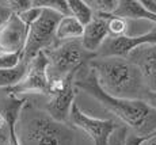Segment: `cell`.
I'll list each match as a JSON object with an SVG mask.
<instances>
[{
    "label": "cell",
    "mask_w": 156,
    "mask_h": 145,
    "mask_svg": "<svg viewBox=\"0 0 156 145\" xmlns=\"http://www.w3.org/2000/svg\"><path fill=\"white\" fill-rule=\"evenodd\" d=\"M23 136L26 145H64L67 129L64 123L50 118L46 113H34L23 122L18 136Z\"/></svg>",
    "instance_id": "obj_4"
},
{
    "label": "cell",
    "mask_w": 156,
    "mask_h": 145,
    "mask_svg": "<svg viewBox=\"0 0 156 145\" xmlns=\"http://www.w3.org/2000/svg\"><path fill=\"white\" fill-rule=\"evenodd\" d=\"M29 29L19 19L16 14H12L8 20L0 27V52L19 53L23 56Z\"/></svg>",
    "instance_id": "obj_10"
},
{
    "label": "cell",
    "mask_w": 156,
    "mask_h": 145,
    "mask_svg": "<svg viewBox=\"0 0 156 145\" xmlns=\"http://www.w3.org/2000/svg\"><path fill=\"white\" fill-rule=\"evenodd\" d=\"M141 73L148 92H156V44L141 45L128 56Z\"/></svg>",
    "instance_id": "obj_11"
},
{
    "label": "cell",
    "mask_w": 156,
    "mask_h": 145,
    "mask_svg": "<svg viewBox=\"0 0 156 145\" xmlns=\"http://www.w3.org/2000/svg\"><path fill=\"white\" fill-rule=\"evenodd\" d=\"M106 25H107L109 37H122V35H128L129 23L124 18L114 16V15H106Z\"/></svg>",
    "instance_id": "obj_18"
},
{
    "label": "cell",
    "mask_w": 156,
    "mask_h": 145,
    "mask_svg": "<svg viewBox=\"0 0 156 145\" xmlns=\"http://www.w3.org/2000/svg\"><path fill=\"white\" fill-rule=\"evenodd\" d=\"M12 15V11L10 10V7L7 5L5 2H0V27L4 25L8 20V18Z\"/></svg>",
    "instance_id": "obj_24"
},
{
    "label": "cell",
    "mask_w": 156,
    "mask_h": 145,
    "mask_svg": "<svg viewBox=\"0 0 156 145\" xmlns=\"http://www.w3.org/2000/svg\"><path fill=\"white\" fill-rule=\"evenodd\" d=\"M33 4L37 5V7L50 8V10L61 14L62 16H68L69 15L68 2H65V0H41V2H33Z\"/></svg>",
    "instance_id": "obj_20"
},
{
    "label": "cell",
    "mask_w": 156,
    "mask_h": 145,
    "mask_svg": "<svg viewBox=\"0 0 156 145\" xmlns=\"http://www.w3.org/2000/svg\"><path fill=\"white\" fill-rule=\"evenodd\" d=\"M109 37L106 25V15L94 14L92 20L83 29V35L80 38L83 48L90 53L97 54L99 48Z\"/></svg>",
    "instance_id": "obj_13"
},
{
    "label": "cell",
    "mask_w": 156,
    "mask_h": 145,
    "mask_svg": "<svg viewBox=\"0 0 156 145\" xmlns=\"http://www.w3.org/2000/svg\"><path fill=\"white\" fill-rule=\"evenodd\" d=\"M69 121L76 128L82 129L92 140L94 145H110L112 134L117 130V123L113 119L90 117L76 103H73L71 107Z\"/></svg>",
    "instance_id": "obj_8"
},
{
    "label": "cell",
    "mask_w": 156,
    "mask_h": 145,
    "mask_svg": "<svg viewBox=\"0 0 156 145\" xmlns=\"http://www.w3.org/2000/svg\"><path fill=\"white\" fill-rule=\"evenodd\" d=\"M75 88L86 91L90 96L95 98L99 103L118 117L125 125L136 132V136H145L156 133V110L152 108L143 99H122L114 98L106 94L98 84L95 72L91 68L84 76L75 80Z\"/></svg>",
    "instance_id": "obj_1"
},
{
    "label": "cell",
    "mask_w": 156,
    "mask_h": 145,
    "mask_svg": "<svg viewBox=\"0 0 156 145\" xmlns=\"http://www.w3.org/2000/svg\"><path fill=\"white\" fill-rule=\"evenodd\" d=\"M8 95L20 94H40L49 96L50 79H49V61L45 52H40L27 62L25 76L16 86L7 90Z\"/></svg>",
    "instance_id": "obj_6"
},
{
    "label": "cell",
    "mask_w": 156,
    "mask_h": 145,
    "mask_svg": "<svg viewBox=\"0 0 156 145\" xmlns=\"http://www.w3.org/2000/svg\"><path fill=\"white\" fill-rule=\"evenodd\" d=\"M7 5L10 7V10L12 11V14H22L23 11L29 10L30 7L33 5V2L30 0H11V2H5Z\"/></svg>",
    "instance_id": "obj_23"
},
{
    "label": "cell",
    "mask_w": 156,
    "mask_h": 145,
    "mask_svg": "<svg viewBox=\"0 0 156 145\" xmlns=\"http://www.w3.org/2000/svg\"><path fill=\"white\" fill-rule=\"evenodd\" d=\"M0 145H4V140H3V137H0Z\"/></svg>",
    "instance_id": "obj_27"
},
{
    "label": "cell",
    "mask_w": 156,
    "mask_h": 145,
    "mask_svg": "<svg viewBox=\"0 0 156 145\" xmlns=\"http://www.w3.org/2000/svg\"><path fill=\"white\" fill-rule=\"evenodd\" d=\"M98 84L106 94L114 98L141 99L147 88L139 68L128 58L95 57L90 61Z\"/></svg>",
    "instance_id": "obj_2"
},
{
    "label": "cell",
    "mask_w": 156,
    "mask_h": 145,
    "mask_svg": "<svg viewBox=\"0 0 156 145\" xmlns=\"http://www.w3.org/2000/svg\"><path fill=\"white\" fill-rule=\"evenodd\" d=\"M3 132H4V119H3V115L0 113V137L3 136Z\"/></svg>",
    "instance_id": "obj_26"
},
{
    "label": "cell",
    "mask_w": 156,
    "mask_h": 145,
    "mask_svg": "<svg viewBox=\"0 0 156 145\" xmlns=\"http://www.w3.org/2000/svg\"><path fill=\"white\" fill-rule=\"evenodd\" d=\"M114 16H119L124 19H137L148 20L152 25H156V15L149 12L143 5L141 0H122L118 2V7L114 11Z\"/></svg>",
    "instance_id": "obj_14"
},
{
    "label": "cell",
    "mask_w": 156,
    "mask_h": 145,
    "mask_svg": "<svg viewBox=\"0 0 156 145\" xmlns=\"http://www.w3.org/2000/svg\"><path fill=\"white\" fill-rule=\"evenodd\" d=\"M61 18V14L50 8H42L40 18L29 27L23 49V61L29 62L40 52H45L53 46V42L56 41V27Z\"/></svg>",
    "instance_id": "obj_5"
},
{
    "label": "cell",
    "mask_w": 156,
    "mask_h": 145,
    "mask_svg": "<svg viewBox=\"0 0 156 145\" xmlns=\"http://www.w3.org/2000/svg\"><path fill=\"white\" fill-rule=\"evenodd\" d=\"M41 12H42V8L41 7H37V5H34L33 4L31 7L29 8V10H26V11H23L22 14H19L18 16H19V19L22 20L23 23L26 25V27H29L33 25V23L35 22V20L40 18V15Z\"/></svg>",
    "instance_id": "obj_22"
},
{
    "label": "cell",
    "mask_w": 156,
    "mask_h": 145,
    "mask_svg": "<svg viewBox=\"0 0 156 145\" xmlns=\"http://www.w3.org/2000/svg\"><path fill=\"white\" fill-rule=\"evenodd\" d=\"M45 54L49 61V79L75 75L87 61L97 57V54L87 52L80 40L61 42L45 50Z\"/></svg>",
    "instance_id": "obj_3"
},
{
    "label": "cell",
    "mask_w": 156,
    "mask_h": 145,
    "mask_svg": "<svg viewBox=\"0 0 156 145\" xmlns=\"http://www.w3.org/2000/svg\"><path fill=\"white\" fill-rule=\"evenodd\" d=\"M144 102H147L149 106H151L152 108H155L156 110V92H145V95H144Z\"/></svg>",
    "instance_id": "obj_25"
},
{
    "label": "cell",
    "mask_w": 156,
    "mask_h": 145,
    "mask_svg": "<svg viewBox=\"0 0 156 145\" xmlns=\"http://www.w3.org/2000/svg\"><path fill=\"white\" fill-rule=\"evenodd\" d=\"M26 69H27V62L20 61L15 68L11 69H0V88H11V87L16 86L22 77L25 76Z\"/></svg>",
    "instance_id": "obj_16"
},
{
    "label": "cell",
    "mask_w": 156,
    "mask_h": 145,
    "mask_svg": "<svg viewBox=\"0 0 156 145\" xmlns=\"http://www.w3.org/2000/svg\"><path fill=\"white\" fill-rule=\"evenodd\" d=\"M156 44V27L140 35H122V37H107L97 53V57H121L128 56L141 45Z\"/></svg>",
    "instance_id": "obj_9"
},
{
    "label": "cell",
    "mask_w": 156,
    "mask_h": 145,
    "mask_svg": "<svg viewBox=\"0 0 156 145\" xmlns=\"http://www.w3.org/2000/svg\"><path fill=\"white\" fill-rule=\"evenodd\" d=\"M23 60V56L19 53H5L0 52V69L15 68Z\"/></svg>",
    "instance_id": "obj_21"
},
{
    "label": "cell",
    "mask_w": 156,
    "mask_h": 145,
    "mask_svg": "<svg viewBox=\"0 0 156 145\" xmlns=\"http://www.w3.org/2000/svg\"><path fill=\"white\" fill-rule=\"evenodd\" d=\"M75 103V75L50 79L49 102L46 103V114L60 123L69 119V111Z\"/></svg>",
    "instance_id": "obj_7"
},
{
    "label": "cell",
    "mask_w": 156,
    "mask_h": 145,
    "mask_svg": "<svg viewBox=\"0 0 156 145\" xmlns=\"http://www.w3.org/2000/svg\"><path fill=\"white\" fill-rule=\"evenodd\" d=\"M83 27L73 16H62L56 27V41L67 42L80 40L83 35Z\"/></svg>",
    "instance_id": "obj_15"
},
{
    "label": "cell",
    "mask_w": 156,
    "mask_h": 145,
    "mask_svg": "<svg viewBox=\"0 0 156 145\" xmlns=\"http://www.w3.org/2000/svg\"><path fill=\"white\" fill-rule=\"evenodd\" d=\"M68 8H69V15L73 16L83 27L88 25L94 18V12L88 7L86 0H68Z\"/></svg>",
    "instance_id": "obj_17"
},
{
    "label": "cell",
    "mask_w": 156,
    "mask_h": 145,
    "mask_svg": "<svg viewBox=\"0 0 156 145\" xmlns=\"http://www.w3.org/2000/svg\"><path fill=\"white\" fill-rule=\"evenodd\" d=\"M86 3L97 15H113L118 7V0H88Z\"/></svg>",
    "instance_id": "obj_19"
},
{
    "label": "cell",
    "mask_w": 156,
    "mask_h": 145,
    "mask_svg": "<svg viewBox=\"0 0 156 145\" xmlns=\"http://www.w3.org/2000/svg\"><path fill=\"white\" fill-rule=\"evenodd\" d=\"M26 99L18 98L15 95H8L3 108L0 110L4 119V132L7 145H20V138L18 136V125H19L20 114L25 107Z\"/></svg>",
    "instance_id": "obj_12"
}]
</instances>
